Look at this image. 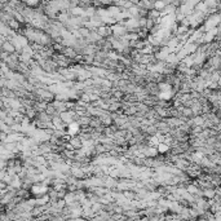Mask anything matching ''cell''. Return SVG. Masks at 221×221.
<instances>
[{
	"label": "cell",
	"instance_id": "2",
	"mask_svg": "<svg viewBox=\"0 0 221 221\" xmlns=\"http://www.w3.org/2000/svg\"><path fill=\"white\" fill-rule=\"evenodd\" d=\"M69 132H70V133H75V132H78V124H75V123H74V124L70 126Z\"/></svg>",
	"mask_w": 221,
	"mask_h": 221
},
{
	"label": "cell",
	"instance_id": "1",
	"mask_svg": "<svg viewBox=\"0 0 221 221\" xmlns=\"http://www.w3.org/2000/svg\"><path fill=\"white\" fill-rule=\"evenodd\" d=\"M167 150H168V146L164 145V144H159L158 145V151L159 153H166Z\"/></svg>",
	"mask_w": 221,
	"mask_h": 221
}]
</instances>
